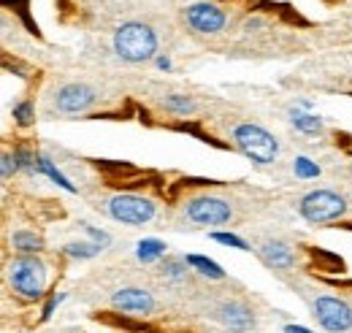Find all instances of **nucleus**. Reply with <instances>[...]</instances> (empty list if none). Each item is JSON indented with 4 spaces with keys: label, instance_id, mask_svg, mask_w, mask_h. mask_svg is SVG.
Listing matches in <instances>:
<instances>
[{
    "label": "nucleus",
    "instance_id": "obj_1",
    "mask_svg": "<svg viewBox=\"0 0 352 333\" xmlns=\"http://www.w3.org/2000/svg\"><path fill=\"white\" fill-rule=\"evenodd\" d=\"M114 52L128 63H146L157 54V33L144 22H125L114 33Z\"/></svg>",
    "mask_w": 352,
    "mask_h": 333
},
{
    "label": "nucleus",
    "instance_id": "obj_2",
    "mask_svg": "<svg viewBox=\"0 0 352 333\" xmlns=\"http://www.w3.org/2000/svg\"><path fill=\"white\" fill-rule=\"evenodd\" d=\"M8 285L25 301H36L46 290V266L36 255H19L8 263Z\"/></svg>",
    "mask_w": 352,
    "mask_h": 333
},
{
    "label": "nucleus",
    "instance_id": "obj_3",
    "mask_svg": "<svg viewBox=\"0 0 352 333\" xmlns=\"http://www.w3.org/2000/svg\"><path fill=\"white\" fill-rule=\"evenodd\" d=\"M233 141L241 149V155L250 158L258 166L274 163L276 155H279V141L265 127L252 125V122H241V125L233 127Z\"/></svg>",
    "mask_w": 352,
    "mask_h": 333
},
{
    "label": "nucleus",
    "instance_id": "obj_4",
    "mask_svg": "<svg viewBox=\"0 0 352 333\" xmlns=\"http://www.w3.org/2000/svg\"><path fill=\"white\" fill-rule=\"evenodd\" d=\"M298 214L307 219V222H333L339 217L347 214V201L344 195L333 193V190H311L301 198L298 204Z\"/></svg>",
    "mask_w": 352,
    "mask_h": 333
},
{
    "label": "nucleus",
    "instance_id": "obj_5",
    "mask_svg": "<svg viewBox=\"0 0 352 333\" xmlns=\"http://www.w3.org/2000/svg\"><path fill=\"white\" fill-rule=\"evenodd\" d=\"M109 214H111L117 222H122V225L138 228V225H146V222L155 219L157 206H155V201H149V198H144V195L122 193V195L109 198Z\"/></svg>",
    "mask_w": 352,
    "mask_h": 333
},
{
    "label": "nucleus",
    "instance_id": "obj_6",
    "mask_svg": "<svg viewBox=\"0 0 352 333\" xmlns=\"http://www.w3.org/2000/svg\"><path fill=\"white\" fill-rule=\"evenodd\" d=\"M314 320L331 333H347L352 328V306L342 298L333 295H320L311 303Z\"/></svg>",
    "mask_w": 352,
    "mask_h": 333
},
{
    "label": "nucleus",
    "instance_id": "obj_7",
    "mask_svg": "<svg viewBox=\"0 0 352 333\" xmlns=\"http://www.w3.org/2000/svg\"><path fill=\"white\" fill-rule=\"evenodd\" d=\"M184 214L190 222L212 228V225H225L233 217V208L225 198H217V195H195L184 204Z\"/></svg>",
    "mask_w": 352,
    "mask_h": 333
},
{
    "label": "nucleus",
    "instance_id": "obj_8",
    "mask_svg": "<svg viewBox=\"0 0 352 333\" xmlns=\"http://www.w3.org/2000/svg\"><path fill=\"white\" fill-rule=\"evenodd\" d=\"M182 17H184V25L190 30L201 33V36L220 33L222 28H225V22H228L225 11H222L220 6H214V3H190Z\"/></svg>",
    "mask_w": 352,
    "mask_h": 333
},
{
    "label": "nucleus",
    "instance_id": "obj_9",
    "mask_svg": "<svg viewBox=\"0 0 352 333\" xmlns=\"http://www.w3.org/2000/svg\"><path fill=\"white\" fill-rule=\"evenodd\" d=\"M95 100H98V92L82 82L63 84L54 92V109L63 114H85L95 106Z\"/></svg>",
    "mask_w": 352,
    "mask_h": 333
},
{
    "label": "nucleus",
    "instance_id": "obj_10",
    "mask_svg": "<svg viewBox=\"0 0 352 333\" xmlns=\"http://www.w3.org/2000/svg\"><path fill=\"white\" fill-rule=\"evenodd\" d=\"M111 306L128 314H152L155 312V295L144 288H120L111 295Z\"/></svg>",
    "mask_w": 352,
    "mask_h": 333
},
{
    "label": "nucleus",
    "instance_id": "obj_11",
    "mask_svg": "<svg viewBox=\"0 0 352 333\" xmlns=\"http://www.w3.org/2000/svg\"><path fill=\"white\" fill-rule=\"evenodd\" d=\"M217 317L230 333H250L255 328V314L241 301H225L220 306V312H217Z\"/></svg>",
    "mask_w": 352,
    "mask_h": 333
},
{
    "label": "nucleus",
    "instance_id": "obj_12",
    "mask_svg": "<svg viewBox=\"0 0 352 333\" xmlns=\"http://www.w3.org/2000/svg\"><path fill=\"white\" fill-rule=\"evenodd\" d=\"M261 257L271 268H276V271H287V268L296 266V255L282 241H265L263 247H261Z\"/></svg>",
    "mask_w": 352,
    "mask_h": 333
},
{
    "label": "nucleus",
    "instance_id": "obj_13",
    "mask_svg": "<svg viewBox=\"0 0 352 333\" xmlns=\"http://www.w3.org/2000/svg\"><path fill=\"white\" fill-rule=\"evenodd\" d=\"M11 247L16 252H22V255H38L44 250V239L36 236L33 230H16L11 236Z\"/></svg>",
    "mask_w": 352,
    "mask_h": 333
},
{
    "label": "nucleus",
    "instance_id": "obj_14",
    "mask_svg": "<svg viewBox=\"0 0 352 333\" xmlns=\"http://www.w3.org/2000/svg\"><path fill=\"white\" fill-rule=\"evenodd\" d=\"M184 263L192 266V268H195L198 274H204V277H212V279H222V277H225V271H222L220 266H217L214 260L204 257V255H187Z\"/></svg>",
    "mask_w": 352,
    "mask_h": 333
},
{
    "label": "nucleus",
    "instance_id": "obj_15",
    "mask_svg": "<svg viewBox=\"0 0 352 333\" xmlns=\"http://www.w3.org/2000/svg\"><path fill=\"white\" fill-rule=\"evenodd\" d=\"M290 122H293L296 130H301V133H320L322 130V120L314 117V114H304V111H293L290 114Z\"/></svg>",
    "mask_w": 352,
    "mask_h": 333
},
{
    "label": "nucleus",
    "instance_id": "obj_16",
    "mask_svg": "<svg viewBox=\"0 0 352 333\" xmlns=\"http://www.w3.org/2000/svg\"><path fill=\"white\" fill-rule=\"evenodd\" d=\"M163 255H166V244L157 241V239H144V241L138 244V257H141L144 263H152V260H157V257H163Z\"/></svg>",
    "mask_w": 352,
    "mask_h": 333
},
{
    "label": "nucleus",
    "instance_id": "obj_17",
    "mask_svg": "<svg viewBox=\"0 0 352 333\" xmlns=\"http://www.w3.org/2000/svg\"><path fill=\"white\" fill-rule=\"evenodd\" d=\"M163 106H166L168 111H174V114H190V111L195 109V103H192L187 95H168V98L163 100Z\"/></svg>",
    "mask_w": 352,
    "mask_h": 333
},
{
    "label": "nucleus",
    "instance_id": "obj_18",
    "mask_svg": "<svg viewBox=\"0 0 352 333\" xmlns=\"http://www.w3.org/2000/svg\"><path fill=\"white\" fill-rule=\"evenodd\" d=\"M38 168H41L44 173H49V176H52V179H54L60 187H65V190H74V184H71V182H68V179H65V176H63L57 168L52 166V160H49V158H38Z\"/></svg>",
    "mask_w": 352,
    "mask_h": 333
},
{
    "label": "nucleus",
    "instance_id": "obj_19",
    "mask_svg": "<svg viewBox=\"0 0 352 333\" xmlns=\"http://www.w3.org/2000/svg\"><path fill=\"white\" fill-rule=\"evenodd\" d=\"M103 250L100 244H68L65 247V255H74V257H92Z\"/></svg>",
    "mask_w": 352,
    "mask_h": 333
},
{
    "label": "nucleus",
    "instance_id": "obj_20",
    "mask_svg": "<svg viewBox=\"0 0 352 333\" xmlns=\"http://www.w3.org/2000/svg\"><path fill=\"white\" fill-rule=\"evenodd\" d=\"M296 176H301V179H311V176H317L320 173V168L314 166L309 158H296Z\"/></svg>",
    "mask_w": 352,
    "mask_h": 333
},
{
    "label": "nucleus",
    "instance_id": "obj_21",
    "mask_svg": "<svg viewBox=\"0 0 352 333\" xmlns=\"http://www.w3.org/2000/svg\"><path fill=\"white\" fill-rule=\"evenodd\" d=\"M212 239L220 241V244H230V247H236V250H250V244H247L244 239L233 236V233H212Z\"/></svg>",
    "mask_w": 352,
    "mask_h": 333
},
{
    "label": "nucleus",
    "instance_id": "obj_22",
    "mask_svg": "<svg viewBox=\"0 0 352 333\" xmlns=\"http://www.w3.org/2000/svg\"><path fill=\"white\" fill-rule=\"evenodd\" d=\"M14 117L19 125H30L33 122V106L30 103H16L14 106Z\"/></svg>",
    "mask_w": 352,
    "mask_h": 333
},
{
    "label": "nucleus",
    "instance_id": "obj_23",
    "mask_svg": "<svg viewBox=\"0 0 352 333\" xmlns=\"http://www.w3.org/2000/svg\"><path fill=\"white\" fill-rule=\"evenodd\" d=\"M163 274L171 277V279H182V277L187 274V268H182L179 260H166V263H163Z\"/></svg>",
    "mask_w": 352,
    "mask_h": 333
},
{
    "label": "nucleus",
    "instance_id": "obj_24",
    "mask_svg": "<svg viewBox=\"0 0 352 333\" xmlns=\"http://www.w3.org/2000/svg\"><path fill=\"white\" fill-rule=\"evenodd\" d=\"M16 168H19V160H16V155H3V179H11L14 173H16Z\"/></svg>",
    "mask_w": 352,
    "mask_h": 333
},
{
    "label": "nucleus",
    "instance_id": "obj_25",
    "mask_svg": "<svg viewBox=\"0 0 352 333\" xmlns=\"http://www.w3.org/2000/svg\"><path fill=\"white\" fill-rule=\"evenodd\" d=\"M285 333H309L307 328H301V325H287L285 328Z\"/></svg>",
    "mask_w": 352,
    "mask_h": 333
},
{
    "label": "nucleus",
    "instance_id": "obj_26",
    "mask_svg": "<svg viewBox=\"0 0 352 333\" xmlns=\"http://www.w3.org/2000/svg\"><path fill=\"white\" fill-rule=\"evenodd\" d=\"M157 65H160L163 71H168V68H171V60H166V57H157Z\"/></svg>",
    "mask_w": 352,
    "mask_h": 333
}]
</instances>
